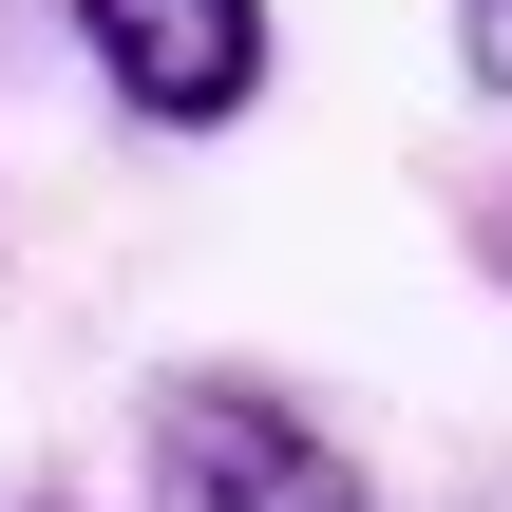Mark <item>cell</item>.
<instances>
[{
	"mask_svg": "<svg viewBox=\"0 0 512 512\" xmlns=\"http://www.w3.org/2000/svg\"><path fill=\"white\" fill-rule=\"evenodd\" d=\"M456 57H475V95H512V0H456Z\"/></svg>",
	"mask_w": 512,
	"mask_h": 512,
	"instance_id": "obj_3",
	"label": "cell"
},
{
	"mask_svg": "<svg viewBox=\"0 0 512 512\" xmlns=\"http://www.w3.org/2000/svg\"><path fill=\"white\" fill-rule=\"evenodd\" d=\"M152 512H361V456L285 380H171L152 399Z\"/></svg>",
	"mask_w": 512,
	"mask_h": 512,
	"instance_id": "obj_1",
	"label": "cell"
},
{
	"mask_svg": "<svg viewBox=\"0 0 512 512\" xmlns=\"http://www.w3.org/2000/svg\"><path fill=\"white\" fill-rule=\"evenodd\" d=\"M475 247H494V285H512V190H494V228H475Z\"/></svg>",
	"mask_w": 512,
	"mask_h": 512,
	"instance_id": "obj_4",
	"label": "cell"
},
{
	"mask_svg": "<svg viewBox=\"0 0 512 512\" xmlns=\"http://www.w3.org/2000/svg\"><path fill=\"white\" fill-rule=\"evenodd\" d=\"M76 38H95L114 114H152V133H228L266 95V0H76Z\"/></svg>",
	"mask_w": 512,
	"mask_h": 512,
	"instance_id": "obj_2",
	"label": "cell"
},
{
	"mask_svg": "<svg viewBox=\"0 0 512 512\" xmlns=\"http://www.w3.org/2000/svg\"><path fill=\"white\" fill-rule=\"evenodd\" d=\"M38 512H57V494H38Z\"/></svg>",
	"mask_w": 512,
	"mask_h": 512,
	"instance_id": "obj_5",
	"label": "cell"
}]
</instances>
